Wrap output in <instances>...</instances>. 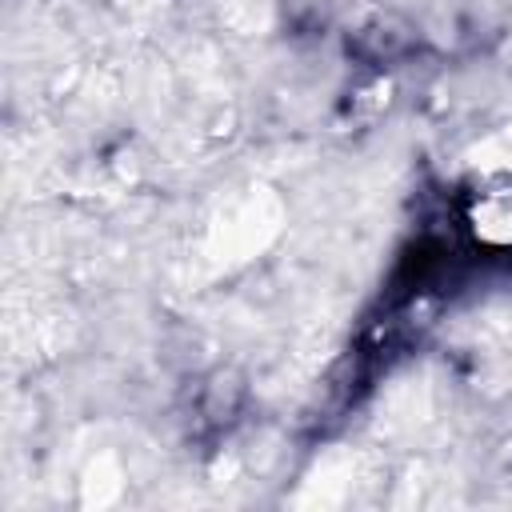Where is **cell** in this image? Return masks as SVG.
<instances>
[{"label":"cell","mask_w":512,"mask_h":512,"mask_svg":"<svg viewBox=\"0 0 512 512\" xmlns=\"http://www.w3.org/2000/svg\"><path fill=\"white\" fill-rule=\"evenodd\" d=\"M468 232L488 252H512V176H492L468 204Z\"/></svg>","instance_id":"1"}]
</instances>
